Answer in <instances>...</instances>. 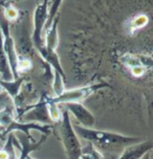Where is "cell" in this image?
<instances>
[{"label":"cell","instance_id":"cell-1","mask_svg":"<svg viewBox=\"0 0 153 159\" xmlns=\"http://www.w3.org/2000/svg\"><path fill=\"white\" fill-rule=\"evenodd\" d=\"M76 131L77 135L82 137L83 139L89 141L91 144L96 145V147L104 148H114L120 147L124 144H130L135 143L139 141V138L138 137H130V136H124L121 134L111 133V132L101 131V130H95L92 128H84L82 125H72Z\"/></svg>","mask_w":153,"mask_h":159},{"label":"cell","instance_id":"cell-2","mask_svg":"<svg viewBox=\"0 0 153 159\" xmlns=\"http://www.w3.org/2000/svg\"><path fill=\"white\" fill-rule=\"evenodd\" d=\"M60 125V134L62 139L64 149L67 154L68 159H80L82 155V147L79 140V136L77 135L74 126H72L69 112L65 110L62 113Z\"/></svg>","mask_w":153,"mask_h":159},{"label":"cell","instance_id":"cell-3","mask_svg":"<svg viewBox=\"0 0 153 159\" xmlns=\"http://www.w3.org/2000/svg\"><path fill=\"white\" fill-rule=\"evenodd\" d=\"M50 0H43L35 9L34 12V26L32 34V41L37 51L44 47L43 32L48 17V5Z\"/></svg>","mask_w":153,"mask_h":159},{"label":"cell","instance_id":"cell-4","mask_svg":"<svg viewBox=\"0 0 153 159\" xmlns=\"http://www.w3.org/2000/svg\"><path fill=\"white\" fill-rule=\"evenodd\" d=\"M103 88H110V85L106 82H99L93 84L86 85V87L72 89V90L64 91L60 96L49 98L53 103H68V102H80L85 98L89 97L95 92L101 90Z\"/></svg>","mask_w":153,"mask_h":159},{"label":"cell","instance_id":"cell-5","mask_svg":"<svg viewBox=\"0 0 153 159\" xmlns=\"http://www.w3.org/2000/svg\"><path fill=\"white\" fill-rule=\"evenodd\" d=\"M0 30L2 32V35H3V50L5 52V55H6L7 61H9L11 71L13 73V77H14V80L18 79L19 78L17 71L18 54L15 47V40L12 37V35H11L9 22L6 20H4L3 22L0 24Z\"/></svg>","mask_w":153,"mask_h":159},{"label":"cell","instance_id":"cell-6","mask_svg":"<svg viewBox=\"0 0 153 159\" xmlns=\"http://www.w3.org/2000/svg\"><path fill=\"white\" fill-rule=\"evenodd\" d=\"M53 125H42V123L38 122H19L17 120H13L9 125L6 126V129L2 133V139L5 138V136L9 135L10 133H12L13 131H21L23 132L24 135L32 137L29 135V131L31 130H37L41 132L43 135H49L52 133Z\"/></svg>","mask_w":153,"mask_h":159},{"label":"cell","instance_id":"cell-7","mask_svg":"<svg viewBox=\"0 0 153 159\" xmlns=\"http://www.w3.org/2000/svg\"><path fill=\"white\" fill-rule=\"evenodd\" d=\"M26 21L23 20L19 24L17 36V43H15L16 51L18 56L24 58H29L34 53V44L32 41V37H29V30L26 25Z\"/></svg>","mask_w":153,"mask_h":159},{"label":"cell","instance_id":"cell-8","mask_svg":"<svg viewBox=\"0 0 153 159\" xmlns=\"http://www.w3.org/2000/svg\"><path fill=\"white\" fill-rule=\"evenodd\" d=\"M64 104L67 107V111L71 112L74 118L84 128H93V125H96V117L82 103H80V102H68V103Z\"/></svg>","mask_w":153,"mask_h":159},{"label":"cell","instance_id":"cell-9","mask_svg":"<svg viewBox=\"0 0 153 159\" xmlns=\"http://www.w3.org/2000/svg\"><path fill=\"white\" fill-rule=\"evenodd\" d=\"M23 116V121L25 122H38L45 125V123H50L53 122L49 118L46 107V100L39 102L38 104H35L33 107H29L24 111Z\"/></svg>","mask_w":153,"mask_h":159},{"label":"cell","instance_id":"cell-10","mask_svg":"<svg viewBox=\"0 0 153 159\" xmlns=\"http://www.w3.org/2000/svg\"><path fill=\"white\" fill-rule=\"evenodd\" d=\"M152 150L151 140L142 141L139 143H133L125 148L123 154L119 159H139L144 154Z\"/></svg>","mask_w":153,"mask_h":159},{"label":"cell","instance_id":"cell-11","mask_svg":"<svg viewBox=\"0 0 153 159\" xmlns=\"http://www.w3.org/2000/svg\"><path fill=\"white\" fill-rule=\"evenodd\" d=\"M58 20L59 17L55 18L53 20L52 24L48 26V29L44 32L43 37H44V48L47 52L52 53L56 52V48H57L59 44V34H58Z\"/></svg>","mask_w":153,"mask_h":159},{"label":"cell","instance_id":"cell-12","mask_svg":"<svg viewBox=\"0 0 153 159\" xmlns=\"http://www.w3.org/2000/svg\"><path fill=\"white\" fill-rule=\"evenodd\" d=\"M46 138H47V135H43L41 137V139H40V141L37 142L33 139V137H28L23 134V136L19 137V139H18V141H20V143H21V145H19L20 156L18 159H26V157H28L33 151L37 150L40 145L43 143L45 140H46Z\"/></svg>","mask_w":153,"mask_h":159},{"label":"cell","instance_id":"cell-13","mask_svg":"<svg viewBox=\"0 0 153 159\" xmlns=\"http://www.w3.org/2000/svg\"><path fill=\"white\" fill-rule=\"evenodd\" d=\"M121 62L128 68L133 66H143L145 69L152 68V58L150 56L145 55H136V54H125L121 57Z\"/></svg>","mask_w":153,"mask_h":159},{"label":"cell","instance_id":"cell-14","mask_svg":"<svg viewBox=\"0 0 153 159\" xmlns=\"http://www.w3.org/2000/svg\"><path fill=\"white\" fill-rule=\"evenodd\" d=\"M0 75H1V80L4 81H12L14 80L13 73L11 71L9 61H7L6 55L3 50V35L0 30Z\"/></svg>","mask_w":153,"mask_h":159},{"label":"cell","instance_id":"cell-15","mask_svg":"<svg viewBox=\"0 0 153 159\" xmlns=\"http://www.w3.org/2000/svg\"><path fill=\"white\" fill-rule=\"evenodd\" d=\"M24 81L23 77H19L18 79L12 80V81H4V80L0 79V85L2 87V89L6 92L7 95L10 96L11 99L15 100L16 97L19 94V90L22 85V83Z\"/></svg>","mask_w":153,"mask_h":159},{"label":"cell","instance_id":"cell-16","mask_svg":"<svg viewBox=\"0 0 153 159\" xmlns=\"http://www.w3.org/2000/svg\"><path fill=\"white\" fill-rule=\"evenodd\" d=\"M38 52H39L40 55H41V57L43 58L48 64H50V66H53L55 71L60 73V74L65 78V74H64V71L62 69V66H61V63H60V60H59L57 53L56 52H52V53L47 52L44 47L42 48H40V50H38Z\"/></svg>","mask_w":153,"mask_h":159},{"label":"cell","instance_id":"cell-17","mask_svg":"<svg viewBox=\"0 0 153 159\" xmlns=\"http://www.w3.org/2000/svg\"><path fill=\"white\" fill-rule=\"evenodd\" d=\"M17 143L18 139L12 133H10L4 148L0 150V159H16L15 147Z\"/></svg>","mask_w":153,"mask_h":159},{"label":"cell","instance_id":"cell-18","mask_svg":"<svg viewBox=\"0 0 153 159\" xmlns=\"http://www.w3.org/2000/svg\"><path fill=\"white\" fill-rule=\"evenodd\" d=\"M63 2V0H52V2L49 1V5H48V17H47V21L46 24L44 26V32L48 29V26L52 24L53 20L57 17L58 11L60 9V5ZM43 32V34H44Z\"/></svg>","mask_w":153,"mask_h":159},{"label":"cell","instance_id":"cell-19","mask_svg":"<svg viewBox=\"0 0 153 159\" xmlns=\"http://www.w3.org/2000/svg\"><path fill=\"white\" fill-rule=\"evenodd\" d=\"M45 100H46V107H47V112H48V115H49L50 120H52L53 122H58V121H60L61 118H62V113L59 110L58 104L53 103L49 98H46Z\"/></svg>","mask_w":153,"mask_h":159},{"label":"cell","instance_id":"cell-20","mask_svg":"<svg viewBox=\"0 0 153 159\" xmlns=\"http://www.w3.org/2000/svg\"><path fill=\"white\" fill-rule=\"evenodd\" d=\"M14 120L13 107L10 106H4V109L0 111V125L6 128Z\"/></svg>","mask_w":153,"mask_h":159},{"label":"cell","instance_id":"cell-21","mask_svg":"<svg viewBox=\"0 0 153 159\" xmlns=\"http://www.w3.org/2000/svg\"><path fill=\"white\" fill-rule=\"evenodd\" d=\"M53 91H55L56 97L60 96L65 91V89H64V77L55 70H53Z\"/></svg>","mask_w":153,"mask_h":159},{"label":"cell","instance_id":"cell-22","mask_svg":"<svg viewBox=\"0 0 153 159\" xmlns=\"http://www.w3.org/2000/svg\"><path fill=\"white\" fill-rule=\"evenodd\" d=\"M4 18L7 22H12L19 18V11L12 5H7L4 9Z\"/></svg>","mask_w":153,"mask_h":159},{"label":"cell","instance_id":"cell-23","mask_svg":"<svg viewBox=\"0 0 153 159\" xmlns=\"http://www.w3.org/2000/svg\"><path fill=\"white\" fill-rule=\"evenodd\" d=\"M147 23H148V17L145 15H139V16H136V17L132 20L131 26H132L133 30H136V29L143 28V26L146 25Z\"/></svg>","mask_w":153,"mask_h":159},{"label":"cell","instance_id":"cell-24","mask_svg":"<svg viewBox=\"0 0 153 159\" xmlns=\"http://www.w3.org/2000/svg\"><path fill=\"white\" fill-rule=\"evenodd\" d=\"M32 66V62L29 60V58H24V57H18V66H17V71H18V75L21 72L28 71V70L31 69Z\"/></svg>","mask_w":153,"mask_h":159},{"label":"cell","instance_id":"cell-25","mask_svg":"<svg viewBox=\"0 0 153 159\" xmlns=\"http://www.w3.org/2000/svg\"><path fill=\"white\" fill-rule=\"evenodd\" d=\"M146 71L147 70L143 68V66H133V68H130L131 74H132L134 77H142L145 73H146Z\"/></svg>","mask_w":153,"mask_h":159},{"label":"cell","instance_id":"cell-26","mask_svg":"<svg viewBox=\"0 0 153 159\" xmlns=\"http://www.w3.org/2000/svg\"><path fill=\"white\" fill-rule=\"evenodd\" d=\"M10 99V96L7 95L6 92H3V93L0 94V102H3V101H6Z\"/></svg>","mask_w":153,"mask_h":159},{"label":"cell","instance_id":"cell-27","mask_svg":"<svg viewBox=\"0 0 153 159\" xmlns=\"http://www.w3.org/2000/svg\"><path fill=\"white\" fill-rule=\"evenodd\" d=\"M150 156H151V151H149V152H147L146 154H144L139 159H151Z\"/></svg>","mask_w":153,"mask_h":159},{"label":"cell","instance_id":"cell-28","mask_svg":"<svg viewBox=\"0 0 153 159\" xmlns=\"http://www.w3.org/2000/svg\"><path fill=\"white\" fill-rule=\"evenodd\" d=\"M3 92H5V91L3 90V89H2L1 85H0V94H1V93H3Z\"/></svg>","mask_w":153,"mask_h":159},{"label":"cell","instance_id":"cell-29","mask_svg":"<svg viewBox=\"0 0 153 159\" xmlns=\"http://www.w3.org/2000/svg\"><path fill=\"white\" fill-rule=\"evenodd\" d=\"M26 159H33V158H31V157H29V155H28V157H26Z\"/></svg>","mask_w":153,"mask_h":159}]
</instances>
